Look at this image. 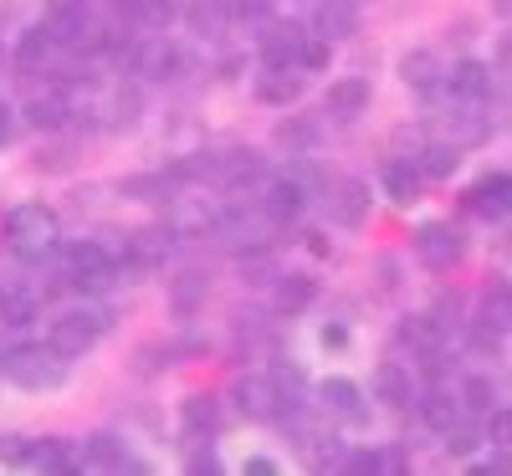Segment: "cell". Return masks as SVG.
<instances>
[{
	"mask_svg": "<svg viewBox=\"0 0 512 476\" xmlns=\"http://www.w3.org/2000/svg\"><path fill=\"white\" fill-rule=\"evenodd\" d=\"M369 215V185L364 180H338L333 185V221L338 226H364Z\"/></svg>",
	"mask_w": 512,
	"mask_h": 476,
	"instance_id": "8",
	"label": "cell"
},
{
	"mask_svg": "<svg viewBox=\"0 0 512 476\" xmlns=\"http://www.w3.org/2000/svg\"><path fill=\"white\" fill-rule=\"evenodd\" d=\"M175 16H180L175 0H144V26H169Z\"/></svg>",
	"mask_w": 512,
	"mask_h": 476,
	"instance_id": "41",
	"label": "cell"
},
{
	"mask_svg": "<svg viewBox=\"0 0 512 476\" xmlns=\"http://www.w3.org/2000/svg\"><path fill=\"white\" fill-rule=\"evenodd\" d=\"M466 476H492V471H487V466H472V471H466Z\"/></svg>",
	"mask_w": 512,
	"mask_h": 476,
	"instance_id": "53",
	"label": "cell"
},
{
	"mask_svg": "<svg viewBox=\"0 0 512 476\" xmlns=\"http://www.w3.org/2000/svg\"><path fill=\"white\" fill-rule=\"evenodd\" d=\"M369 108V77H344L328 88V113L333 118H359Z\"/></svg>",
	"mask_w": 512,
	"mask_h": 476,
	"instance_id": "11",
	"label": "cell"
},
{
	"mask_svg": "<svg viewBox=\"0 0 512 476\" xmlns=\"http://www.w3.org/2000/svg\"><path fill=\"white\" fill-rule=\"evenodd\" d=\"M420 175L425 180H446V175H456V164H461V149L456 144H431V149H420Z\"/></svg>",
	"mask_w": 512,
	"mask_h": 476,
	"instance_id": "24",
	"label": "cell"
},
{
	"mask_svg": "<svg viewBox=\"0 0 512 476\" xmlns=\"http://www.w3.org/2000/svg\"><path fill=\"white\" fill-rule=\"evenodd\" d=\"M262 175V154L256 149H231L226 159H216V180L221 185H241V180H256Z\"/></svg>",
	"mask_w": 512,
	"mask_h": 476,
	"instance_id": "18",
	"label": "cell"
},
{
	"mask_svg": "<svg viewBox=\"0 0 512 476\" xmlns=\"http://www.w3.org/2000/svg\"><path fill=\"white\" fill-rule=\"evenodd\" d=\"M400 82H405V88H415V93H431L436 82H441L436 52H405L400 57Z\"/></svg>",
	"mask_w": 512,
	"mask_h": 476,
	"instance_id": "13",
	"label": "cell"
},
{
	"mask_svg": "<svg viewBox=\"0 0 512 476\" xmlns=\"http://www.w3.org/2000/svg\"><path fill=\"white\" fill-rule=\"evenodd\" d=\"M256 93H262V103H292L297 93H303V82H297L292 72H267V82Z\"/></svg>",
	"mask_w": 512,
	"mask_h": 476,
	"instance_id": "34",
	"label": "cell"
},
{
	"mask_svg": "<svg viewBox=\"0 0 512 476\" xmlns=\"http://www.w3.org/2000/svg\"><path fill=\"white\" fill-rule=\"evenodd\" d=\"M446 446H451V456H472V451L482 446V430H472V425L456 420V425L446 430Z\"/></svg>",
	"mask_w": 512,
	"mask_h": 476,
	"instance_id": "37",
	"label": "cell"
},
{
	"mask_svg": "<svg viewBox=\"0 0 512 476\" xmlns=\"http://www.w3.org/2000/svg\"><path fill=\"white\" fill-rule=\"evenodd\" d=\"M318 31H323V41H344V36L359 31V11L349 6V0H323L318 6Z\"/></svg>",
	"mask_w": 512,
	"mask_h": 476,
	"instance_id": "14",
	"label": "cell"
},
{
	"mask_svg": "<svg viewBox=\"0 0 512 476\" xmlns=\"http://www.w3.org/2000/svg\"><path fill=\"white\" fill-rule=\"evenodd\" d=\"M236 410H241L246 420H272V415L282 410L277 384H272L267 374H246V379H236Z\"/></svg>",
	"mask_w": 512,
	"mask_h": 476,
	"instance_id": "6",
	"label": "cell"
},
{
	"mask_svg": "<svg viewBox=\"0 0 512 476\" xmlns=\"http://www.w3.org/2000/svg\"><path fill=\"white\" fill-rule=\"evenodd\" d=\"M190 476H226V471H221L216 451H195V456H190Z\"/></svg>",
	"mask_w": 512,
	"mask_h": 476,
	"instance_id": "46",
	"label": "cell"
},
{
	"mask_svg": "<svg viewBox=\"0 0 512 476\" xmlns=\"http://www.w3.org/2000/svg\"><path fill=\"white\" fill-rule=\"evenodd\" d=\"M272 226H277L272 215H246L241 205H231L226 215H216V221H210L216 241H221V246H231V251H267Z\"/></svg>",
	"mask_w": 512,
	"mask_h": 476,
	"instance_id": "3",
	"label": "cell"
},
{
	"mask_svg": "<svg viewBox=\"0 0 512 476\" xmlns=\"http://www.w3.org/2000/svg\"><path fill=\"white\" fill-rule=\"evenodd\" d=\"M323 400H328V410H338V415H359V384H349V379H328L323 384Z\"/></svg>",
	"mask_w": 512,
	"mask_h": 476,
	"instance_id": "31",
	"label": "cell"
},
{
	"mask_svg": "<svg viewBox=\"0 0 512 476\" xmlns=\"http://www.w3.org/2000/svg\"><path fill=\"white\" fill-rule=\"evenodd\" d=\"M180 67V52L175 47H169V41H154V47H139V77H169V72H175Z\"/></svg>",
	"mask_w": 512,
	"mask_h": 476,
	"instance_id": "26",
	"label": "cell"
},
{
	"mask_svg": "<svg viewBox=\"0 0 512 476\" xmlns=\"http://www.w3.org/2000/svg\"><path fill=\"white\" fill-rule=\"evenodd\" d=\"M461 405L472 410V415H492L497 410V384L487 374H472V379L461 384Z\"/></svg>",
	"mask_w": 512,
	"mask_h": 476,
	"instance_id": "27",
	"label": "cell"
},
{
	"mask_svg": "<svg viewBox=\"0 0 512 476\" xmlns=\"http://www.w3.org/2000/svg\"><path fill=\"white\" fill-rule=\"evenodd\" d=\"M466 205H472L477 215H487V221H507V215H512V175L477 180L472 195H466Z\"/></svg>",
	"mask_w": 512,
	"mask_h": 476,
	"instance_id": "7",
	"label": "cell"
},
{
	"mask_svg": "<svg viewBox=\"0 0 512 476\" xmlns=\"http://www.w3.org/2000/svg\"><path fill=\"white\" fill-rule=\"evenodd\" d=\"M400 343L431 354V349H436V323H431V318H405V323H400Z\"/></svg>",
	"mask_w": 512,
	"mask_h": 476,
	"instance_id": "36",
	"label": "cell"
},
{
	"mask_svg": "<svg viewBox=\"0 0 512 476\" xmlns=\"http://www.w3.org/2000/svg\"><path fill=\"white\" fill-rule=\"evenodd\" d=\"M11 134H16V123H11V108L0 103V144H11Z\"/></svg>",
	"mask_w": 512,
	"mask_h": 476,
	"instance_id": "50",
	"label": "cell"
},
{
	"mask_svg": "<svg viewBox=\"0 0 512 476\" xmlns=\"http://www.w3.org/2000/svg\"><path fill=\"white\" fill-rule=\"evenodd\" d=\"M461 251H466V241L456 226H420V236H415V256L431 272H451L461 262Z\"/></svg>",
	"mask_w": 512,
	"mask_h": 476,
	"instance_id": "5",
	"label": "cell"
},
{
	"mask_svg": "<svg viewBox=\"0 0 512 476\" xmlns=\"http://www.w3.org/2000/svg\"><path fill=\"white\" fill-rule=\"evenodd\" d=\"M241 476H282V471H277V461H272V456H246Z\"/></svg>",
	"mask_w": 512,
	"mask_h": 476,
	"instance_id": "48",
	"label": "cell"
},
{
	"mask_svg": "<svg viewBox=\"0 0 512 476\" xmlns=\"http://www.w3.org/2000/svg\"><path fill=\"white\" fill-rule=\"evenodd\" d=\"M175 241H180V236H175V231H169V226H154V231H139V236H134V256H139V262H144V267H149V262H164V256H169V251H175Z\"/></svg>",
	"mask_w": 512,
	"mask_h": 476,
	"instance_id": "25",
	"label": "cell"
},
{
	"mask_svg": "<svg viewBox=\"0 0 512 476\" xmlns=\"http://www.w3.org/2000/svg\"><path fill=\"white\" fill-rule=\"evenodd\" d=\"M323 343H333V349H344L349 333H344V328H323Z\"/></svg>",
	"mask_w": 512,
	"mask_h": 476,
	"instance_id": "51",
	"label": "cell"
},
{
	"mask_svg": "<svg viewBox=\"0 0 512 476\" xmlns=\"http://www.w3.org/2000/svg\"><path fill=\"white\" fill-rule=\"evenodd\" d=\"M318 139V123L313 118H287V123H277V144L282 149H303V144H313Z\"/></svg>",
	"mask_w": 512,
	"mask_h": 476,
	"instance_id": "35",
	"label": "cell"
},
{
	"mask_svg": "<svg viewBox=\"0 0 512 476\" xmlns=\"http://www.w3.org/2000/svg\"><path fill=\"white\" fill-rule=\"evenodd\" d=\"M67 118H72V108H67V98H62V93H41V98H31V103H26V123H31V128H41V134L62 128Z\"/></svg>",
	"mask_w": 512,
	"mask_h": 476,
	"instance_id": "15",
	"label": "cell"
},
{
	"mask_svg": "<svg viewBox=\"0 0 512 476\" xmlns=\"http://www.w3.org/2000/svg\"><path fill=\"white\" fill-rule=\"evenodd\" d=\"M72 159H67V149H47V154H36V169H52V175H57V169H67Z\"/></svg>",
	"mask_w": 512,
	"mask_h": 476,
	"instance_id": "49",
	"label": "cell"
},
{
	"mask_svg": "<svg viewBox=\"0 0 512 476\" xmlns=\"http://www.w3.org/2000/svg\"><path fill=\"white\" fill-rule=\"evenodd\" d=\"M108 16L123 21V26H134V21H144V0H108Z\"/></svg>",
	"mask_w": 512,
	"mask_h": 476,
	"instance_id": "42",
	"label": "cell"
},
{
	"mask_svg": "<svg viewBox=\"0 0 512 476\" xmlns=\"http://www.w3.org/2000/svg\"><path fill=\"white\" fill-rule=\"evenodd\" d=\"M492 11H497V16H507V21H512V0H492Z\"/></svg>",
	"mask_w": 512,
	"mask_h": 476,
	"instance_id": "52",
	"label": "cell"
},
{
	"mask_svg": "<svg viewBox=\"0 0 512 476\" xmlns=\"http://www.w3.org/2000/svg\"><path fill=\"white\" fill-rule=\"evenodd\" d=\"M313 292H318L313 277H282V282H277V308H282V313H303L308 302H313Z\"/></svg>",
	"mask_w": 512,
	"mask_h": 476,
	"instance_id": "28",
	"label": "cell"
},
{
	"mask_svg": "<svg viewBox=\"0 0 512 476\" xmlns=\"http://www.w3.org/2000/svg\"><path fill=\"white\" fill-rule=\"evenodd\" d=\"M103 328H108L103 313H62V318L52 323V333H47V349L62 354V359H82V354L98 343Z\"/></svg>",
	"mask_w": 512,
	"mask_h": 476,
	"instance_id": "4",
	"label": "cell"
},
{
	"mask_svg": "<svg viewBox=\"0 0 512 476\" xmlns=\"http://www.w3.org/2000/svg\"><path fill=\"white\" fill-rule=\"evenodd\" d=\"M205 292H210V282L200 277V272H185V277H175V282H169V302H175V313H195L200 308V302H205Z\"/></svg>",
	"mask_w": 512,
	"mask_h": 476,
	"instance_id": "23",
	"label": "cell"
},
{
	"mask_svg": "<svg viewBox=\"0 0 512 476\" xmlns=\"http://www.w3.org/2000/svg\"><path fill=\"white\" fill-rule=\"evenodd\" d=\"M88 6L93 0H52L47 6V31L72 47V41L82 36V26H88Z\"/></svg>",
	"mask_w": 512,
	"mask_h": 476,
	"instance_id": "9",
	"label": "cell"
},
{
	"mask_svg": "<svg viewBox=\"0 0 512 476\" xmlns=\"http://www.w3.org/2000/svg\"><path fill=\"white\" fill-rule=\"evenodd\" d=\"M420 164H405V159H395L390 169H384V185H390V200H400V205H410L415 195H420Z\"/></svg>",
	"mask_w": 512,
	"mask_h": 476,
	"instance_id": "22",
	"label": "cell"
},
{
	"mask_svg": "<svg viewBox=\"0 0 512 476\" xmlns=\"http://www.w3.org/2000/svg\"><path fill=\"white\" fill-rule=\"evenodd\" d=\"M6 236L21 256H47L57 251V215L47 205H16L6 215Z\"/></svg>",
	"mask_w": 512,
	"mask_h": 476,
	"instance_id": "2",
	"label": "cell"
},
{
	"mask_svg": "<svg viewBox=\"0 0 512 476\" xmlns=\"http://www.w3.org/2000/svg\"><path fill=\"white\" fill-rule=\"evenodd\" d=\"M487 441L502 446V451L512 446V410H507V405H497V410L487 415Z\"/></svg>",
	"mask_w": 512,
	"mask_h": 476,
	"instance_id": "38",
	"label": "cell"
},
{
	"mask_svg": "<svg viewBox=\"0 0 512 476\" xmlns=\"http://www.w3.org/2000/svg\"><path fill=\"white\" fill-rule=\"evenodd\" d=\"M185 21H190L200 36H216V31H221V16H216V11H205V6H190V11H185Z\"/></svg>",
	"mask_w": 512,
	"mask_h": 476,
	"instance_id": "43",
	"label": "cell"
},
{
	"mask_svg": "<svg viewBox=\"0 0 512 476\" xmlns=\"http://www.w3.org/2000/svg\"><path fill=\"white\" fill-rule=\"evenodd\" d=\"M36 318H41V292H31V287H6L0 292V323L26 328Z\"/></svg>",
	"mask_w": 512,
	"mask_h": 476,
	"instance_id": "12",
	"label": "cell"
},
{
	"mask_svg": "<svg viewBox=\"0 0 512 476\" xmlns=\"http://www.w3.org/2000/svg\"><path fill=\"white\" fill-rule=\"evenodd\" d=\"M0 374L21 389H57L67 379V359L52 354V349H11L0 359Z\"/></svg>",
	"mask_w": 512,
	"mask_h": 476,
	"instance_id": "1",
	"label": "cell"
},
{
	"mask_svg": "<svg viewBox=\"0 0 512 476\" xmlns=\"http://www.w3.org/2000/svg\"><path fill=\"white\" fill-rule=\"evenodd\" d=\"M31 461L47 466V471H57V466H62V441H36V446H31Z\"/></svg>",
	"mask_w": 512,
	"mask_h": 476,
	"instance_id": "44",
	"label": "cell"
},
{
	"mask_svg": "<svg viewBox=\"0 0 512 476\" xmlns=\"http://www.w3.org/2000/svg\"><path fill=\"white\" fill-rule=\"evenodd\" d=\"M0 62H6V47H0Z\"/></svg>",
	"mask_w": 512,
	"mask_h": 476,
	"instance_id": "54",
	"label": "cell"
},
{
	"mask_svg": "<svg viewBox=\"0 0 512 476\" xmlns=\"http://www.w3.org/2000/svg\"><path fill=\"white\" fill-rule=\"evenodd\" d=\"M216 420H221V410H216V400H210V395H190L185 400V430H190V436L216 430Z\"/></svg>",
	"mask_w": 512,
	"mask_h": 476,
	"instance_id": "29",
	"label": "cell"
},
{
	"mask_svg": "<svg viewBox=\"0 0 512 476\" xmlns=\"http://www.w3.org/2000/svg\"><path fill=\"white\" fill-rule=\"evenodd\" d=\"M420 415H425V425H436L441 436H446V430H451V425L461 420L456 400H446V395H425V400H420Z\"/></svg>",
	"mask_w": 512,
	"mask_h": 476,
	"instance_id": "32",
	"label": "cell"
},
{
	"mask_svg": "<svg viewBox=\"0 0 512 476\" xmlns=\"http://www.w3.org/2000/svg\"><path fill=\"white\" fill-rule=\"evenodd\" d=\"M113 123H139V88H118V98H113Z\"/></svg>",
	"mask_w": 512,
	"mask_h": 476,
	"instance_id": "40",
	"label": "cell"
},
{
	"mask_svg": "<svg viewBox=\"0 0 512 476\" xmlns=\"http://www.w3.org/2000/svg\"><path fill=\"white\" fill-rule=\"evenodd\" d=\"M451 93L456 98H487L492 93V72L482 62H456L451 67Z\"/></svg>",
	"mask_w": 512,
	"mask_h": 476,
	"instance_id": "19",
	"label": "cell"
},
{
	"mask_svg": "<svg viewBox=\"0 0 512 476\" xmlns=\"http://www.w3.org/2000/svg\"><path fill=\"white\" fill-rule=\"evenodd\" d=\"M303 47H308V36L297 31V26L277 31V36L267 41V67H272V72H287L292 62H303Z\"/></svg>",
	"mask_w": 512,
	"mask_h": 476,
	"instance_id": "17",
	"label": "cell"
},
{
	"mask_svg": "<svg viewBox=\"0 0 512 476\" xmlns=\"http://www.w3.org/2000/svg\"><path fill=\"white\" fill-rule=\"evenodd\" d=\"M62 256H67V277L93 272V267H108V251H103V246H93V241H77V246H67Z\"/></svg>",
	"mask_w": 512,
	"mask_h": 476,
	"instance_id": "30",
	"label": "cell"
},
{
	"mask_svg": "<svg viewBox=\"0 0 512 476\" xmlns=\"http://www.w3.org/2000/svg\"><path fill=\"white\" fill-rule=\"evenodd\" d=\"M77 292H88V297H103V292H113L118 287V267L108 262V267H93V272H77V277H67Z\"/></svg>",
	"mask_w": 512,
	"mask_h": 476,
	"instance_id": "33",
	"label": "cell"
},
{
	"mask_svg": "<svg viewBox=\"0 0 512 476\" xmlns=\"http://www.w3.org/2000/svg\"><path fill=\"white\" fill-rule=\"evenodd\" d=\"M344 476H384V456L379 451H354L344 461Z\"/></svg>",
	"mask_w": 512,
	"mask_h": 476,
	"instance_id": "39",
	"label": "cell"
},
{
	"mask_svg": "<svg viewBox=\"0 0 512 476\" xmlns=\"http://www.w3.org/2000/svg\"><path fill=\"white\" fill-rule=\"evenodd\" d=\"M482 328L512 333V287L507 282H492L487 287V297H482Z\"/></svg>",
	"mask_w": 512,
	"mask_h": 476,
	"instance_id": "16",
	"label": "cell"
},
{
	"mask_svg": "<svg viewBox=\"0 0 512 476\" xmlns=\"http://www.w3.org/2000/svg\"><path fill=\"white\" fill-rule=\"evenodd\" d=\"M0 461H31V441L26 436H0Z\"/></svg>",
	"mask_w": 512,
	"mask_h": 476,
	"instance_id": "45",
	"label": "cell"
},
{
	"mask_svg": "<svg viewBox=\"0 0 512 476\" xmlns=\"http://www.w3.org/2000/svg\"><path fill=\"white\" fill-rule=\"evenodd\" d=\"M374 395H379V405H410V374L400 364H379L374 369Z\"/></svg>",
	"mask_w": 512,
	"mask_h": 476,
	"instance_id": "20",
	"label": "cell"
},
{
	"mask_svg": "<svg viewBox=\"0 0 512 476\" xmlns=\"http://www.w3.org/2000/svg\"><path fill=\"white\" fill-rule=\"evenodd\" d=\"M303 67H313V72H318V67H328V41H323V36L303 47Z\"/></svg>",
	"mask_w": 512,
	"mask_h": 476,
	"instance_id": "47",
	"label": "cell"
},
{
	"mask_svg": "<svg viewBox=\"0 0 512 476\" xmlns=\"http://www.w3.org/2000/svg\"><path fill=\"white\" fill-rule=\"evenodd\" d=\"M52 47H57V36H52L47 26H36V31H26V36H21V52H16L21 72H36V67H47Z\"/></svg>",
	"mask_w": 512,
	"mask_h": 476,
	"instance_id": "21",
	"label": "cell"
},
{
	"mask_svg": "<svg viewBox=\"0 0 512 476\" xmlns=\"http://www.w3.org/2000/svg\"><path fill=\"white\" fill-rule=\"evenodd\" d=\"M303 205H308V190L297 185V180H272L267 185V200H262V210L272 215V221H297Z\"/></svg>",
	"mask_w": 512,
	"mask_h": 476,
	"instance_id": "10",
	"label": "cell"
}]
</instances>
